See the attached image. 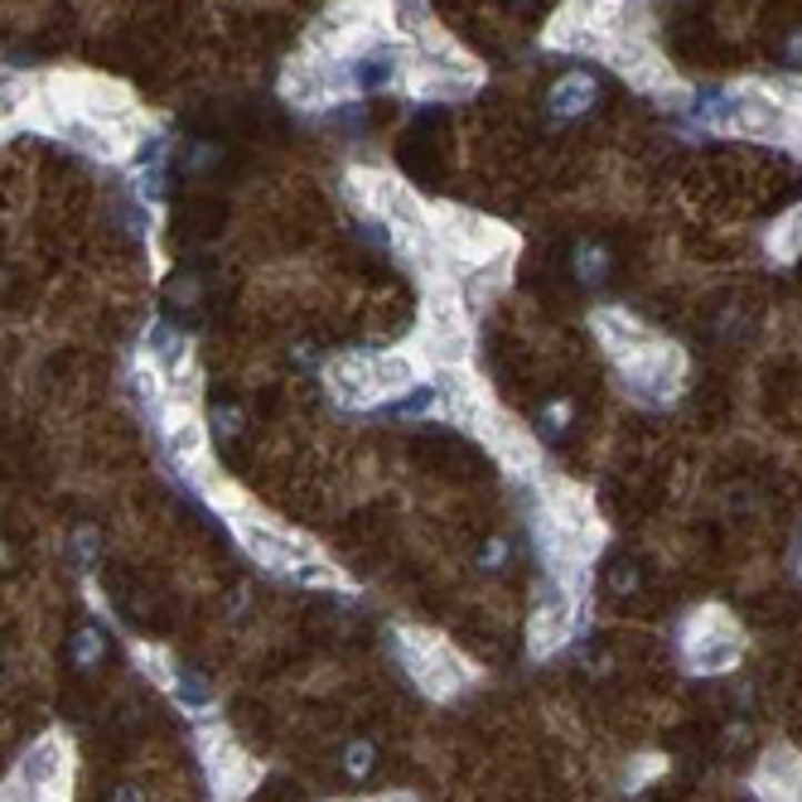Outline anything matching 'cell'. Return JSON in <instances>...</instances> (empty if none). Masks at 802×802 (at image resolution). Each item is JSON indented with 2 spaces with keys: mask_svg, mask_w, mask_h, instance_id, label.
Returning <instances> with one entry per match:
<instances>
[{
  "mask_svg": "<svg viewBox=\"0 0 802 802\" xmlns=\"http://www.w3.org/2000/svg\"><path fill=\"white\" fill-rule=\"evenodd\" d=\"M349 773L353 779H368L372 773V744H349Z\"/></svg>",
  "mask_w": 802,
  "mask_h": 802,
  "instance_id": "obj_22",
  "label": "cell"
},
{
  "mask_svg": "<svg viewBox=\"0 0 802 802\" xmlns=\"http://www.w3.org/2000/svg\"><path fill=\"white\" fill-rule=\"evenodd\" d=\"M629 378L639 392L648 397H668L676 382H682V353L672 343H658V339H643L639 349H629Z\"/></svg>",
  "mask_w": 802,
  "mask_h": 802,
  "instance_id": "obj_8",
  "label": "cell"
},
{
  "mask_svg": "<svg viewBox=\"0 0 802 802\" xmlns=\"http://www.w3.org/2000/svg\"><path fill=\"white\" fill-rule=\"evenodd\" d=\"M281 92L295 107H329L334 97L349 92V68H343V59H334V53H300V59H290V68H285Z\"/></svg>",
  "mask_w": 802,
  "mask_h": 802,
  "instance_id": "obj_3",
  "label": "cell"
},
{
  "mask_svg": "<svg viewBox=\"0 0 802 802\" xmlns=\"http://www.w3.org/2000/svg\"><path fill=\"white\" fill-rule=\"evenodd\" d=\"M34 92H39V78H30V73H0V127H6V121H16L24 107L34 102Z\"/></svg>",
  "mask_w": 802,
  "mask_h": 802,
  "instance_id": "obj_15",
  "label": "cell"
},
{
  "mask_svg": "<svg viewBox=\"0 0 802 802\" xmlns=\"http://www.w3.org/2000/svg\"><path fill=\"white\" fill-rule=\"evenodd\" d=\"M594 102V82L585 73H571L557 88V97H551V107H557V117H575V112H585V107Z\"/></svg>",
  "mask_w": 802,
  "mask_h": 802,
  "instance_id": "obj_17",
  "label": "cell"
},
{
  "mask_svg": "<svg viewBox=\"0 0 802 802\" xmlns=\"http://www.w3.org/2000/svg\"><path fill=\"white\" fill-rule=\"evenodd\" d=\"M730 121L750 136H779L783 131V102L769 92H740L730 102Z\"/></svg>",
  "mask_w": 802,
  "mask_h": 802,
  "instance_id": "obj_13",
  "label": "cell"
},
{
  "mask_svg": "<svg viewBox=\"0 0 802 802\" xmlns=\"http://www.w3.org/2000/svg\"><path fill=\"white\" fill-rule=\"evenodd\" d=\"M63 136H68V141H73L78 150L97 156V160H121V156H131V146H136V131H127V121L107 127V121H82V117H73V121L63 127Z\"/></svg>",
  "mask_w": 802,
  "mask_h": 802,
  "instance_id": "obj_11",
  "label": "cell"
},
{
  "mask_svg": "<svg viewBox=\"0 0 802 802\" xmlns=\"http://www.w3.org/2000/svg\"><path fill=\"white\" fill-rule=\"evenodd\" d=\"M594 324H600V334H604V343H610L614 353H629V349H639V343L648 339L639 324H633V320H624V314H614V310H604Z\"/></svg>",
  "mask_w": 802,
  "mask_h": 802,
  "instance_id": "obj_16",
  "label": "cell"
},
{
  "mask_svg": "<svg viewBox=\"0 0 802 802\" xmlns=\"http://www.w3.org/2000/svg\"><path fill=\"white\" fill-rule=\"evenodd\" d=\"M97 653H102V639H97L92 629H82V639H78V662L88 668V662H97Z\"/></svg>",
  "mask_w": 802,
  "mask_h": 802,
  "instance_id": "obj_24",
  "label": "cell"
},
{
  "mask_svg": "<svg viewBox=\"0 0 802 802\" xmlns=\"http://www.w3.org/2000/svg\"><path fill=\"white\" fill-rule=\"evenodd\" d=\"M199 750H203V764L213 773V788H218V802H242L247 793L257 788V759H247V750H238V740L228 730H199Z\"/></svg>",
  "mask_w": 802,
  "mask_h": 802,
  "instance_id": "obj_4",
  "label": "cell"
},
{
  "mask_svg": "<svg viewBox=\"0 0 802 802\" xmlns=\"http://www.w3.org/2000/svg\"><path fill=\"white\" fill-rule=\"evenodd\" d=\"M479 431H483V440L493 445V454L503 464H513V469H532V460H537V450H532V440H528V431L513 421V417H503V411H479Z\"/></svg>",
  "mask_w": 802,
  "mask_h": 802,
  "instance_id": "obj_12",
  "label": "cell"
},
{
  "mask_svg": "<svg viewBox=\"0 0 802 802\" xmlns=\"http://www.w3.org/2000/svg\"><path fill=\"white\" fill-rule=\"evenodd\" d=\"M411 382H417V368H411V358H401V353L378 358V392H382V397L407 392Z\"/></svg>",
  "mask_w": 802,
  "mask_h": 802,
  "instance_id": "obj_18",
  "label": "cell"
},
{
  "mask_svg": "<svg viewBox=\"0 0 802 802\" xmlns=\"http://www.w3.org/2000/svg\"><path fill=\"white\" fill-rule=\"evenodd\" d=\"M773 252L779 257H798L802 252V209H793L779 223V232H773Z\"/></svg>",
  "mask_w": 802,
  "mask_h": 802,
  "instance_id": "obj_21",
  "label": "cell"
},
{
  "mask_svg": "<svg viewBox=\"0 0 802 802\" xmlns=\"http://www.w3.org/2000/svg\"><path fill=\"white\" fill-rule=\"evenodd\" d=\"M565 629H571V600L557 590V594H547V600L537 604V614H532V653L547 658L551 648L565 639Z\"/></svg>",
  "mask_w": 802,
  "mask_h": 802,
  "instance_id": "obj_14",
  "label": "cell"
},
{
  "mask_svg": "<svg viewBox=\"0 0 802 802\" xmlns=\"http://www.w3.org/2000/svg\"><path fill=\"white\" fill-rule=\"evenodd\" d=\"M0 802H39V798H34V788H30V783H24L20 773H16V779H10L6 788H0Z\"/></svg>",
  "mask_w": 802,
  "mask_h": 802,
  "instance_id": "obj_23",
  "label": "cell"
},
{
  "mask_svg": "<svg viewBox=\"0 0 802 802\" xmlns=\"http://www.w3.org/2000/svg\"><path fill=\"white\" fill-rule=\"evenodd\" d=\"M431 232L440 242L445 267L464 271V275L498 267V261L508 257V242H513L498 223H489V218H479V213H464V209H435Z\"/></svg>",
  "mask_w": 802,
  "mask_h": 802,
  "instance_id": "obj_1",
  "label": "cell"
},
{
  "mask_svg": "<svg viewBox=\"0 0 802 802\" xmlns=\"http://www.w3.org/2000/svg\"><path fill=\"white\" fill-rule=\"evenodd\" d=\"M164 445H170V460L179 469H189V474H199V483L213 474L209 469V431H203V421L193 417V411H179L164 425Z\"/></svg>",
  "mask_w": 802,
  "mask_h": 802,
  "instance_id": "obj_9",
  "label": "cell"
},
{
  "mask_svg": "<svg viewBox=\"0 0 802 802\" xmlns=\"http://www.w3.org/2000/svg\"><path fill=\"white\" fill-rule=\"evenodd\" d=\"M290 575H295V580H300V585H324V590H349V580H343V575H339V571H334V565H329L324 557H305V561H300V565H295V571H290Z\"/></svg>",
  "mask_w": 802,
  "mask_h": 802,
  "instance_id": "obj_19",
  "label": "cell"
},
{
  "mask_svg": "<svg viewBox=\"0 0 802 802\" xmlns=\"http://www.w3.org/2000/svg\"><path fill=\"white\" fill-rule=\"evenodd\" d=\"M565 421H571V407H565V401H561V407H551V411H547V425H565Z\"/></svg>",
  "mask_w": 802,
  "mask_h": 802,
  "instance_id": "obj_25",
  "label": "cell"
},
{
  "mask_svg": "<svg viewBox=\"0 0 802 802\" xmlns=\"http://www.w3.org/2000/svg\"><path fill=\"white\" fill-rule=\"evenodd\" d=\"M329 387H334L339 401H353V407H368V401H382L378 392V358H363V353H343L324 368Z\"/></svg>",
  "mask_w": 802,
  "mask_h": 802,
  "instance_id": "obj_10",
  "label": "cell"
},
{
  "mask_svg": "<svg viewBox=\"0 0 802 802\" xmlns=\"http://www.w3.org/2000/svg\"><path fill=\"white\" fill-rule=\"evenodd\" d=\"M136 658H141V668L150 672V682H160V686H174L179 682V672H174V662L160 653V648H136Z\"/></svg>",
  "mask_w": 802,
  "mask_h": 802,
  "instance_id": "obj_20",
  "label": "cell"
},
{
  "mask_svg": "<svg viewBox=\"0 0 802 802\" xmlns=\"http://www.w3.org/2000/svg\"><path fill=\"white\" fill-rule=\"evenodd\" d=\"M397 648H401V658H407L411 676H417V686L425 691V696H435V701L454 696V691L474 676V672H469V662L454 653L440 633H431V629H401Z\"/></svg>",
  "mask_w": 802,
  "mask_h": 802,
  "instance_id": "obj_2",
  "label": "cell"
},
{
  "mask_svg": "<svg viewBox=\"0 0 802 802\" xmlns=\"http://www.w3.org/2000/svg\"><path fill=\"white\" fill-rule=\"evenodd\" d=\"M682 648H686V668H691V672L735 668V662H740V629L730 624L721 610H701V614L686 624Z\"/></svg>",
  "mask_w": 802,
  "mask_h": 802,
  "instance_id": "obj_5",
  "label": "cell"
},
{
  "mask_svg": "<svg viewBox=\"0 0 802 802\" xmlns=\"http://www.w3.org/2000/svg\"><path fill=\"white\" fill-rule=\"evenodd\" d=\"M425 353H431L435 368H464L469 358V324H464V310L454 305L450 295L431 290V305H425Z\"/></svg>",
  "mask_w": 802,
  "mask_h": 802,
  "instance_id": "obj_7",
  "label": "cell"
},
{
  "mask_svg": "<svg viewBox=\"0 0 802 802\" xmlns=\"http://www.w3.org/2000/svg\"><path fill=\"white\" fill-rule=\"evenodd\" d=\"M232 528H238L247 557H257L261 565H271V571H295L305 557H320L310 542H300V537H290L285 528H275V522H261L257 513H232Z\"/></svg>",
  "mask_w": 802,
  "mask_h": 802,
  "instance_id": "obj_6",
  "label": "cell"
}]
</instances>
